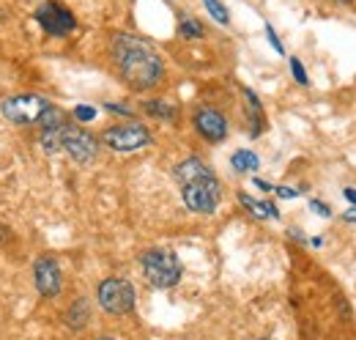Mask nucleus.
Wrapping results in <instances>:
<instances>
[{"instance_id": "6ab92c4d", "label": "nucleus", "mask_w": 356, "mask_h": 340, "mask_svg": "<svg viewBox=\"0 0 356 340\" xmlns=\"http://www.w3.org/2000/svg\"><path fill=\"white\" fill-rule=\"evenodd\" d=\"M74 118L77 121H93L96 118V110L88 107V105H80V107H74Z\"/></svg>"}, {"instance_id": "412c9836", "label": "nucleus", "mask_w": 356, "mask_h": 340, "mask_svg": "<svg viewBox=\"0 0 356 340\" xmlns=\"http://www.w3.org/2000/svg\"><path fill=\"white\" fill-rule=\"evenodd\" d=\"M274 190H277L280 198H296L299 195V190H291V187H274Z\"/></svg>"}, {"instance_id": "f3484780", "label": "nucleus", "mask_w": 356, "mask_h": 340, "mask_svg": "<svg viewBox=\"0 0 356 340\" xmlns=\"http://www.w3.org/2000/svg\"><path fill=\"white\" fill-rule=\"evenodd\" d=\"M206 3V11L220 22V25H227L230 22V14H227V8H225L220 0H203Z\"/></svg>"}, {"instance_id": "5701e85b", "label": "nucleus", "mask_w": 356, "mask_h": 340, "mask_svg": "<svg viewBox=\"0 0 356 340\" xmlns=\"http://www.w3.org/2000/svg\"><path fill=\"white\" fill-rule=\"evenodd\" d=\"M107 110H113V113H124V116H129L132 110L129 107H124V105H107Z\"/></svg>"}, {"instance_id": "2eb2a0df", "label": "nucleus", "mask_w": 356, "mask_h": 340, "mask_svg": "<svg viewBox=\"0 0 356 340\" xmlns=\"http://www.w3.org/2000/svg\"><path fill=\"white\" fill-rule=\"evenodd\" d=\"M145 113L154 116V118H162V121H173V118L178 116L176 107L168 105V102H162V99H151V102H145Z\"/></svg>"}, {"instance_id": "a211bd4d", "label": "nucleus", "mask_w": 356, "mask_h": 340, "mask_svg": "<svg viewBox=\"0 0 356 340\" xmlns=\"http://www.w3.org/2000/svg\"><path fill=\"white\" fill-rule=\"evenodd\" d=\"M291 72H293L296 83H302V85L310 83V77H307V72H305V66H302V61H299V58H291Z\"/></svg>"}, {"instance_id": "cd10ccee", "label": "nucleus", "mask_w": 356, "mask_h": 340, "mask_svg": "<svg viewBox=\"0 0 356 340\" xmlns=\"http://www.w3.org/2000/svg\"><path fill=\"white\" fill-rule=\"evenodd\" d=\"M96 340H113V338H107V335H104V338H96Z\"/></svg>"}, {"instance_id": "9d476101", "label": "nucleus", "mask_w": 356, "mask_h": 340, "mask_svg": "<svg viewBox=\"0 0 356 340\" xmlns=\"http://www.w3.org/2000/svg\"><path fill=\"white\" fill-rule=\"evenodd\" d=\"M195 129L209 140V143H222L227 137V121L217 107H200L195 113Z\"/></svg>"}, {"instance_id": "6e6552de", "label": "nucleus", "mask_w": 356, "mask_h": 340, "mask_svg": "<svg viewBox=\"0 0 356 340\" xmlns=\"http://www.w3.org/2000/svg\"><path fill=\"white\" fill-rule=\"evenodd\" d=\"M36 22L44 28L49 36H69L74 31V14L69 8H63L60 3H44L36 11Z\"/></svg>"}, {"instance_id": "f8f14e48", "label": "nucleus", "mask_w": 356, "mask_h": 340, "mask_svg": "<svg viewBox=\"0 0 356 340\" xmlns=\"http://www.w3.org/2000/svg\"><path fill=\"white\" fill-rule=\"evenodd\" d=\"M88 318H90V310L86 299H77V302L66 310V324H69L72 330H83V327L88 324Z\"/></svg>"}, {"instance_id": "a878e982", "label": "nucleus", "mask_w": 356, "mask_h": 340, "mask_svg": "<svg viewBox=\"0 0 356 340\" xmlns=\"http://www.w3.org/2000/svg\"><path fill=\"white\" fill-rule=\"evenodd\" d=\"M346 219H351V222H356V212H348V214H346Z\"/></svg>"}, {"instance_id": "4468645a", "label": "nucleus", "mask_w": 356, "mask_h": 340, "mask_svg": "<svg viewBox=\"0 0 356 340\" xmlns=\"http://www.w3.org/2000/svg\"><path fill=\"white\" fill-rule=\"evenodd\" d=\"M244 96H247V107H250V118H252V134H261L264 132V107L250 88H244Z\"/></svg>"}, {"instance_id": "39448f33", "label": "nucleus", "mask_w": 356, "mask_h": 340, "mask_svg": "<svg viewBox=\"0 0 356 340\" xmlns=\"http://www.w3.org/2000/svg\"><path fill=\"white\" fill-rule=\"evenodd\" d=\"M60 151H66L77 165H90L96 160V154H99V143L83 127L63 124L60 127Z\"/></svg>"}, {"instance_id": "f257e3e1", "label": "nucleus", "mask_w": 356, "mask_h": 340, "mask_svg": "<svg viewBox=\"0 0 356 340\" xmlns=\"http://www.w3.org/2000/svg\"><path fill=\"white\" fill-rule=\"evenodd\" d=\"M113 58L121 72V80L132 91H148V88L162 83V77H165V63H162L159 52L137 36H127V33L115 36Z\"/></svg>"}, {"instance_id": "20e7f679", "label": "nucleus", "mask_w": 356, "mask_h": 340, "mask_svg": "<svg viewBox=\"0 0 356 340\" xmlns=\"http://www.w3.org/2000/svg\"><path fill=\"white\" fill-rule=\"evenodd\" d=\"M52 105L39 93H22V96H8L0 102V116L11 124H42Z\"/></svg>"}, {"instance_id": "b1692460", "label": "nucleus", "mask_w": 356, "mask_h": 340, "mask_svg": "<svg viewBox=\"0 0 356 340\" xmlns=\"http://www.w3.org/2000/svg\"><path fill=\"white\" fill-rule=\"evenodd\" d=\"M252 184H255V187H258V190H264V192H271V190H274V187H271V184H268V181H264V178H255V181H252Z\"/></svg>"}, {"instance_id": "0eeeda50", "label": "nucleus", "mask_w": 356, "mask_h": 340, "mask_svg": "<svg viewBox=\"0 0 356 340\" xmlns=\"http://www.w3.org/2000/svg\"><path fill=\"white\" fill-rule=\"evenodd\" d=\"M99 304L113 313V316H127L134 307V288L129 280H121V277H110L99 286Z\"/></svg>"}, {"instance_id": "bb28decb", "label": "nucleus", "mask_w": 356, "mask_h": 340, "mask_svg": "<svg viewBox=\"0 0 356 340\" xmlns=\"http://www.w3.org/2000/svg\"><path fill=\"white\" fill-rule=\"evenodd\" d=\"M334 3H346V6H351V3H354V0H334Z\"/></svg>"}, {"instance_id": "ddd939ff", "label": "nucleus", "mask_w": 356, "mask_h": 340, "mask_svg": "<svg viewBox=\"0 0 356 340\" xmlns=\"http://www.w3.org/2000/svg\"><path fill=\"white\" fill-rule=\"evenodd\" d=\"M230 165H233L236 173H250V170L261 168V160H258V154H252V151L241 148V151H236V154L230 157Z\"/></svg>"}, {"instance_id": "7ed1b4c3", "label": "nucleus", "mask_w": 356, "mask_h": 340, "mask_svg": "<svg viewBox=\"0 0 356 340\" xmlns=\"http://www.w3.org/2000/svg\"><path fill=\"white\" fill-rule=\"evenodd\" d=\"M220 195H222V190H220L214 170L181 184V198H184L186 209L195 214H214L220 206Z\"/></svg>"}, {"instance_id": "9b49d317", "label": "nucleus", "mask_w": 356, "mask_h": 340, "mask_svg": "<svg viewBox=\"0 0 356 340\" xmlns=\"http://www.w3.org/2000/svg\"><path fill=\"white\" fill-rule=\"evenodd\" d=\"M238 201H241V206H247V212L255 214L258 219H277L280 217V212L274 209V203H268V201H252L250 195H238Z\"/></svg>"}, {"instance_id": "393cba45", "label": "nucleus", "mask_w": 356, "mask_h": 340, "mask_svg": "<svg viewBox=\"0 0 356 340\" xmlns=\"http://www.w3.org/2000/svg\"><path fill=\"white\" fill-rule=\"evenodd\" d=\"M343 195H346V201H351V203L356 206V190H351V187H346V190H343Z\"/></svg>"}, {"instance_id": "4be33fe9", "label": "nucleus", "mask_w": 356, "mask_h": 340, "mask_svg": "<svg viewBox=\"0 0 356 340\" xmlns=\"http://www.w3.org/2000/svg\"><path fill=\"white\" fill-rule=\"evenodd\" d=\"M266 36H268V42H271V47H274V49L282 55V44H280V39L274 36V31H271V28H266Z\"/></svg>"}, {"instance_id": "1a4fd4ad", "label": "nucleus", "mask_w": 356, "mask_h": 340, "mask_svg": "<svg viewBox=\"0 0 356 340\" xmlns=\"http://www.w3.org/2000/svg\"><path fill=\"white\" fill-rule=\"evenodd\" d=\"M33 275H36V288L42 297H58L60 294V286H63V277H60V266L52 255H42L33 266Z\"/></svg>"}, {"instance_id": "dca6fc26", "label": "nucleus", "mask_w": 356, "mask_h": 340, "mask_svg": "<svg viewBox=\"0 0 356 340\" xmlns=\"http://www.w3.org/2000/svg\"><path fill=\"white\" fill-rule=\"evenodd\" d=\"M178 33H181L184 39H203V33H206V31H203V25H200L197 20H189V17H186V20H181Z\"/></svg>"}, {"instance_id": "423d86ee", "label": "nucleus", "mask_w": 356, "mask_h": 340, "mask_svg": "<svg viewBox=\"0 0 356 340\" xmlns=\"http://www.w3.org/2000/svg\"><path fill=\"white\" fill-rule=\"evenodd\" d=\"M102 143L113 151H121V154H129L137 148H145L151 143V132L143 127V124H118V127L104 129L102 134Z\"/></svg>"}, {"instance_id": "aec40b11", "label": "nucleus", "mask_w": 356, "mask_h": 340, "mask_svg": "<svg viewBox=\"0 0 356 340\" xmlns=\"http://www.w3.org/2000/svg\"><path fill=\"white\" fill-rule=\"evenodd\" d=\"M310 209L318 217H332V209H329V203H321V201H310Z\"/></svg>"}, {"instance_id": "f03ea898", "label": "nucleus", "mask_w": 356, "mask_h": 340, "mask_svg": "<svg viewBox=\"0 0 356 340\" xmlns=\"http://www.w3.org/2000/svg\"><path fill=\"white\" fill-rule=\"evenodd\" d=\"M140 266H143V275L145 280L154 286V288H173L181 275H184V266L178 261V255L173 250H145L140 258Z\"/></svg>"}]
</instances>
